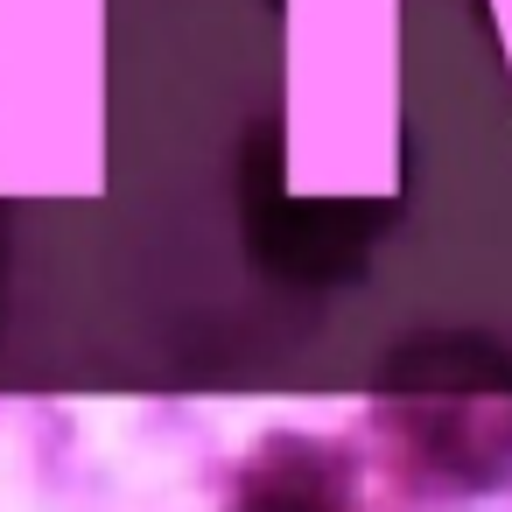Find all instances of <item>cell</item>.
Here are the masks:
<instances>
[{
	"mask_svg": "<svg viewBox=\"0 0 512 512\" xmlns=\"http://www.w3.org/2000/svg\"><path fill=\"white\" fill-rule=\"evenodd\" d=\"M400 183V0H281V190L372 204Z\"/></svg>",
	"mask_w": 512,
	"mask_h": 512,
	"instance_id": "cell-1",
	"label": "cell"
},
{
	"mask_svg": "<svg viewBox=\"0 0 512 512\" xmlns=\"http://www.w3.org/2000/svg\"><path fill=\"white\" fill-rule=\"evenodd\" d=\"M225 512H365L358 456L330 435L281 428L232 470Z\"/></svg>",
	"mask_w": 512,
	"mask_h": 512,
	"instance_id": "cell-4",
	"label": "cell"
},
{
	"mask_svg": "<svg viewBox=\"0 0 512 512\" xmlns=\"http://www.w3.org/2000/svg\"><path fill=\"white\" fill-rule=\"evenodd\" d=\"M379 428L407 477L435 491H491L512 477V372H407L379 393Z\"/></svg>",
	"mask_w": 512,
	"mask_h": 512,
	"instance_id": "cell-3",
	"label": "cell"
},
{
	"mask_svg": "<svg viewBox=\"0 0 512 512\" xmlns=\"http://www.w3.org/2000/svg\"><path fill=\"white\" fill-rule=\"evenodd\" d=\"M106 99V0H0V197L36 190V127H43V190L92 183Z\"/></svg>",
	"mask_w": 512,
	"mask_h": 512,
	"instance_id": "cell-2",
	"label": "cell"
}]
</instances>
